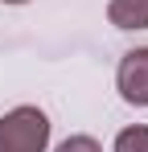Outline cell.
I'll use <instances>...</instances> for the list:
<instances>
[{"label": "cell", "mask_w": 148, "mask_h": 152, "mask_svg": "<svg viewBox=\"0 0 148 152\" xmlns=\"http://www.w3.org/2000/svg\"><path fill=\"white\" fill-rule=\"evenodd\" d=\"M0 152H49V115L37 103L0 115Z\"/></svg>", "instance_id": "obj_1"}, {"label": "cell", "mask_w": 148, "mask_h": 152, "mask_svg": "<svg viewBox=\"0 0 148 152\" xmlns=\"http://www.w3.org/2000/svg\"><path fill=\"white\" fill-rule=\"evenodd\" d=\"M115 91L127 107H148V45H136L115 66Z\"/></svg>", "instance_id": "obj_2"}, {"label": "cell", "mask_w": 148, "mask_h": 152, "mask_svg": "<svg viewBox=\"0 0 148 152\" xmlns=\"http://www.w3.org/2000/svg\"><path fill=\"white\" fill-rule=\"evenodd\" d=\"M107 21L115 29H148V0H107Z\"/></svg>", "instance_id": "obj_3"}, {"label": "cell", "mask_w": 148, "mask_h": 152, "mask_svg": "<svg viewBox=\"0 0 148 152\" xmlns=\"http://www.w3.org/2000/svg\"><path fill=\"white\" fill-rule=\"evenodd\" d=\"M111 152H148V124H132L115 132V144Z\"/></svg>", "instance_id": "obj_4"}, {"label": "cell", "mask_w": 148, "mask_h": 152, "mask_svg": "<svg viewBox=\"0 0 148 152\" xmlns=\"http://www.w3.org/2000/svg\"><path fill=\"white\" fill-rule=\"evenodd\" d=\"M53 152H103V144H99L95 136H86V132H78V136H66L62 144Z\"/></svg>", "instance_id": "obj_5"}, {"label": "cell", "mask_w": 148, "mask_h": 152, "mask_svg": "<svg viewBox=\"0 0 148 152\" xmlns=\"http://www.w3.org/2000/svg\"><path fill=\"white\" fill-rule=\"evenodd\" d=\"M0 4H29V0H0Z\"/></svg>", "instance_id": "obj_6"}]
</instances>
